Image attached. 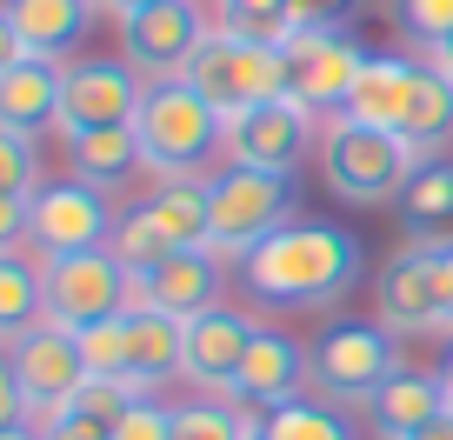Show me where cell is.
Returning <instances> with one entry per match:
<instances>
[{
  "mask_svg": "<svg viewBox=\"0 0 453 440\" xmlns=\"http://www.w3.org/2000/svg\"><path fill=\"white\" fill-rule=\"evenodd\" d=\"M241 274H247L254 300L313 313V307H334L360 281V241L347 228H334V220H287L280 234H267L241 260Z\"/></svg>",
  "mask_w": 453,
  "mask_h": 440,
  "instance_id": "1",
  "label": "cell"
},
{
  "mask_svg": "<svg viewBox=\"0 0 453 440\" xmlns=\"http://www.w3.org/2000/svg\"><path fill=\"white\" fill-rule=\"evenodd\" d=\"M180 81L207 100L213 114H220V127H226V120H241V114H254V107H267V100H287V94H294L280 47L234 41V34H220V27L194 47V60H187Z\"/></svg>",
  "mask_w": 453,
  "mask_h": 440,
  "instance_id": "2",
  "label": "cell"
},
{
  "mask_svg": "<svg viewBox=\"0 0 453 440\" xmlns=\"http://www.w3.org/2000/svg\"><path fill=\"white\" fill-rule=\"evenodd\" d=\"M413 147L400 134H380V127H354L347 114L326 120L320 134V174L340 200H354V207H380V200L407 194L413 181Z\"/></svg>",
  "mask_w": 453,
  "mask_h": 440,
  "instance_id": "3",
  "label": "cell"
},
{
  "mask_svg": "<svg viewBox=\"0 0 453 440\" xmlns=\"http://www.w3.org/2000/svg\"><path fill=\"white\" fill-rule=\"evenodd\" d=\"M294 220V181L287 174L226 167L207 181V254H254L267 234Z\"/></svg>",
  "mask_w": 453,
  "mask_h": 440,
  "instance_id": "4",
  "label": "cell"
},
{
  "mask_svg": "<svg viewBox=\"0 0 453 440\" xmlns=\"http://www.w3.org/2000/svg\"><path fill=\"white\" fill-rule=\"evenodd\" d=\"M220 114L194 94L187 81H160L141 94V114H134V141H141V160L160 174H194L200 160L220 147Z\"/></svg>",
  "mask_w": 453,
  "mask_h": 440,
  "instance_id": "5",
  "label": "cell"
},
{
  "mask_svg": "<svg viewBox=\"0 0 453 440\" xmlns=\"http://www.w3.org/2000/svg\"><path fill=\"white\" fill-rule=\"evenodd\" d=\"M41 307H47V327L87 334V327L127 313V267L113 260V247L60 254V260L41 267Z\"/></svg>",
  "mask_w": 453,
  "mask_h": 440,
  "instance_id": "6",
  "label": "cell"
},
{
  "mask_svg": "<svg viewBox=\"0 0 453 440\" xmlns=\"http://www.w3.org/2000/svg\"><path fill=\"white\" fill-rule=\"evenodd\" d=\"M113 20H120V60H127L147 87L180 81L194 47L213 34L194 0H147V7H127V14H113Z\"/></svg>",
  "mask_w": 453,
  "mask_h": 440,
  "instance_id": "7",
  "label": "cell"
},
{
  "mask_svg": "<svg viewBox=\"0 0 453 440\" xmlns=\"http://www.w3.org/2000/svg\"><path fill=\"white\" fill-rule=\"evenodd\" d=\"M313 387L320 394H340V400H373L387 381L400 374V347L380 320H340L313 341V360H307Z\"/></svg>",
  "mask_w": 453,
  "mask_h": 440,
  "instance_id": "8",
  "label": "cell"
},
{
  "mask_svg": "<svg viewBox=\"0 0 453 440\" xmlns=\"http://www.w3.org/2000/svg\"><path fill=\"white\" fill-rule=\"evenodd\" d=\"M141 73L127 67V60H73V67H60V114L54 127L67 134V141H81V134H100V127H134V114H141Z\"/></svg>",
  "mask_w": 453,
  "mask_h": 440,
  "instance_id": "9",
  "label": "cell"
},
{
  "mask_svg": "<svg viewBox=\"0 0 453 440\" xmlns=\"http://www.w3.org/2000/svg\"><path fill=\"white\" fill-rule=\"evenodd\" d=\"M280 54H287L294 100L307 114H340L347 94H354V81H360V67H367V54H360L340 27H300Z\"/></svg>",
  "mask_w": 453,
  "mask_h": 440,
  "instance_id": "10",
  "label": "cell"
},
{
  "mask_svg": "<svg viewBox=\"0 0 453 440\" xmlns=\"http://www.w3.org/2000/svg\"><path fill=\"white\" fill-rule=\"evenodd\" d=\"M220 147H226V160H234V167L294 174L300 160H307V147H313V114L300 107L294 94H287V100H267V107H254V114L226 120Z\"/></svg>",
  "mask_w": 453,
  "mask_h": 440,
  "instance_id": "11",
  "label": "cell"
},
{
  "mask_svg": "<svg viewBox=\"0 0 453 440\" xmlns=\"http://www.w3.org/2000/svg\"><path fill=\"white\" fill-rule=\"evenodd\" d=\"M373 313L387 334H440V247H400L373 274Z\"/></svg>",
  "mask_w": 453,
  "mask_h": 440,
  "instance_id": "12",
  "label": "cell"
},
{
  "mask_svg": "<svg viewBox=\"0 0 453 440\" xmlns=\"http://www.w3.org/2000/svg\"><path fill=\"white\" fill-rule=\"evenodd\" d=\"M27 241L41 247L47 260H60V254H87V247H107V241H113L107 200H100L94 187H81V181H47V187H34Z\"/></svg>",
  "mask_w": 453,
  "mask_h": 440,
  "instance_id": "13",
  "label": "cell"
},
{
  "mask_svg": "<svg viewBox=\"0 0 453 440\" xmlns=\"http://www.w3.org/2000/svg\"><path fill=\"white\" fill-rule=\"evenodd\" d=\"M220 307V267H213L207 247H187V254L160 260L147 274H127V313H173V320H194V313Z\"/></svg>",
  "mask_w": 453,
  "mask_h": 440,
  "instance_id": "14",
  "label": "cell"
},
{
  "mask_svg": "<svg viewBox=\"0 0 453 440\" xmlns=\"http://www.w3.org/2000/svg\"><path fill=\"white\" fill-rule=\"evenodd\" d=\"M260 327L234 307H207L187 320V354H180V374L200 387V394H234V374H241L247 347H254Z\"/></svg>",
  "mask_w": 453,
  "mask_h": 440,
  "instance_id": "15",
  "label": "cell"
},
{
  "mask_svg": "<svg viewBox=\"0 0 453 440\" xmlns=\"http://www.w3.org/2000/svg\"><path fill=\"white\" fill-rule=\"evenodd\" d=\"M7 360H14L20 374V394H27V407H47V400H73L87 387V360H81V341H73L67 327H34V334H20L14 347H7Z\"/></svg>",
  "mask_w": 453,
  "mask_h": 440,
  "instance_id": "16",
  "label": "cell"
},
{
  "mask_svg": "<svg viewBox=\"0 0 453 440\" xmlns=\"http://www.w3.org/2000/svg\"><path fill=\"white\" fill-rule=\"evenodd\" d=\"M413 87H420V67L407 54H367L360 67L354 94L340 114L354 120V127H380V134H400L407 127V107H413Z\"/></svg>",
  "mask_w": 453,
  "mask_h": 440,
  "instance_id": "17",
  "label": "cell"
},
{
  "mask_svg": "<svg viewBox=\"0 0 453 440\" xmlns=\"http://www.w3.org/2000/svg\"><path fill=\"white\" fill-rule=\"evenodd\" d=\"M300 381H307V354H300L287 334L260 327L247 360H241V374H234V400H254V407L267 413V407H280V400H294Z\"/></svg>",
  "mask_w": 453,
  "mask_h": 440,
  "instance_id": "18",
  "label": "cell"
},
{
  "mask_svg": "<svg viewBox=\"0 0 453 440\" xmlns=\"http://www.w3.org/2000/svg\"><path fill=\"white\" fill-rule=\"evenodd\" d=\"M60 114V67L54 60H14V67H0V127L14 134H41L54 127Z\"/></svg>",
  "mask_w": 453,
  "mask_h": 440,
  "instance_id": "19",
  "label": "cell"
},
{
  "mask_svg": "<svg viewBox=\"0 0 453 440\" xmlns=\"http://www.w3.org/2000/svg\"><path fill=\"white\" fill-rule=\"evenodd\" d=\"M180 354H187V320H173V313H127V381L141 394L173 381Z\"/></svg>",
  "mask_w": 453,
  "mask_h": 440,
  "instance_id": "20",
  "label": "cell"
},
{
  "mask_svg": "<svg viewBox=\"0 0 453 440\" xmlns=\"http://www.w3.org/2000/svg\"><path fill=\"white\" fill-rule=\"evenodd\" d=\"M0 7L20 27L34 60H60L87 34V14H94V0H0Z\"/></svg>",
  "mask_w": 453,
  "mask_h": 440,
  "instance_id": "21",
  "label": "cell"
},
{
  "mask_svg": "<svg viewBox=\"0 0 453 440\" xmlns=\"http://www.w3.org/2000/svg\"><path fill=\"white\" fill-rule=\"evenodd\" d=\"M367 407H373L380 440H413L426 421H440V413H447V400H440V374H407V367H400L394 381L367 400Z\"/></svg>",
  "mask_w": 453,
  "mask_h": 440,
  "instance_id": "22",
  "label": "cell"
},
{
  "mask_svg": "<svg viewBox=\"0 0 453 440\" xmlns=\"http://www.w3.org/2000/svg\"><path fill=\"white\" fill-rule=\"evenodd\" d=\"M41 267L47 254L41 247H14V254H0V347H14L20 334H34V327L47 320L41 307Z\"/></svg>",
  "mask_w": 453,
  "mask_h": 440,
  "instance_id": "23",
  "label": "cell"
},
{
  "mask_svg": "<svg viewBox=\"0 0 453 440\" xmlns=\"http://www.w3.org/2000/svg\"><path fill=\"white\" fill-rule=\"evenodd\" d=\"M400 207H407L413 247H453V167L447 160H420Z\"/></svg>",
  "mask_w": 453,
  "mask_h": 440,
  "instance_id": "24",
  "label": "cell"
},
{
  "mask_svg": "<svg viewBox=\"0 0 453 440\" xmlns=\"http://www.w3.org/2000/svg\"><path fill=\"white\" fill-rule=\"evenodd\" d=\"M67 154H73V181H81V187H127L134 174L147 167V160H141V141H134V127L81 134V141H67Z\"/></svg>",
  "mask_w": 453,
  "mask_h": 440,
  "instance_id": "25",
  "label": "cell"
},
{
  "mask_svg": "<svg viewBox=\"0 0 453 440\" xmlns=\"http://www.w3.org/2000/svg\"><path fill=\"white\" fill-rule=\"evenodd\" d=\"M141 213L173 247H207V181H194V174L154 187V200H141Z\"/></svg>",
  "mask_w": 453,
  "mask_h": 440,
  "instance_id": "26",
  "label": "cell"
},
{
  "mask_svg": "<svg viewBox=\"0 0 453 440\" xmlns=\"http://www.w3.org/2000/svg\"><path fill=\"white\" fill-rule=\"evenodd\" d=\"M453 134V81L434 67H420V87H413V107H407V127L400 141L413 147V160H434Z\"/></svg>",
  "mask_w": 453,
  "mask_h": 440,
  "instance_id": "27",
  "label": "cell"
},
{
  "mask_svg": "<svg viewBox=\"0 0 453 440\" xmlns=\"http://www.w3.org/2000/svg\"><path fill=\"white\" fill-rule=\"evenodd\" d=\"M220 34L254 47H287L294 41V0H220Z\"/></svg>",
  "mask_w": 453,
  "mask_h": 440,
  "instance_id": "28",
  "label": "cell"
},
{
  "mask_svg": "<svg viewBox=\"0 0 453 440\" xmlns=\"http://www.w3.org/2000/svg\"><path fill=\"white\" fill-rule=\"evenodd\" d=\"M260 427H267V440H354V427L340 421L334 407H320V400H280V407L260 413Z\"/></svg>",
  "mask_w": 453,
  "mask_h": 440,
  "instance_id": "29",
  "label": "cell"
},
{
  "mask_svg": "<svg viewBox=\"0 0 453 440\" xmlns=\"http://www.w3.org/2000/svg\"><path fill=\"white\" fill-rule=\"evenodd\" d=\"M73 341H81L87 381H120V387H134V381H127V313H113V320L87 327V334H73ZM134 394H141V387H134Z\"/></svg>",
  "mask_w": 453,
  "mask_h": 440,
  "instance_id": "30",
  "label": "cell"
},
{
  "mask_svg": "<svg viewBox=\"0 0 453 440\" xmlns=\"http://www.w3.org/2000/svg\"><path fill=\"white\" fill-rule=\"evenodd\" d=\"M107 247H113V260H120V267H127V274H147V267H160V260L187 254V247H173V241H167V234L154 228V220H147L141 207H134L127 220L113 228V241H107Z\"/></svg>",
  "mask_w": 453,
  "mask_h": 440,
  "instance_id": "31",
  "label": "cell"
},
{
  "mask_svg": "<svg viewBox=\"0 0 453 440\" xmlns=\"http://www.w3.org/2000/svg\"><path fill=\"white\" fill-rule=\"evenodd\" d=\"M173 440H247V413L226 400H194L173 407Z\"/></svg>",
  "mask_w": 453,
  "mask_h": 440,
  "instance_id": "32",
  "label": "cell"
},
{
  "mask_svg": "<svg viewBox=\"0 0 453 440\" xmlns=\"http://www.w3.org/2000/svg\"><path fill=\"white\" fill-rule=\"evenodd\" d=\"M107 434H113V440H173V407H160L154 394H134Z\"/></svg>",
  "mask_w": 453,
  "mask_h": 440,
  "instance_id": "33",
  "label": "cell"
},
{
  "mask_svg": "<svg viewBox=\"0 0 453 440\" xmlns=\"http://www.w3.org/2000/svg\"><path fill=\"white\" fill-rule=\"evenodd\" d=\"M41 187V160H34V141L14 127H0V194H34Z\"/></svg>",
  "mask_w": 453,
  "mask_h": 440,
  "instance_id": "34",
  "label": "cell"
},
{
  "mask_svg": "<svg viewBox=\"0 0 453 440\" xmlns=\"http://www.w3.org/2000/svg\"><path fill=\"white\" fill-rule=\"evenodd\" d=\"M400 27L420 47H440L453 34V0H400Z\"/></svg>",
  "mask_w": 453,
  "mask_h": 440,
  "instance_id": "35",
  "label": "cell"
},
{
  "mask_svg": "<svg viewBox=\"0 0 453 440\" xmlns=\"http://www.w3.org/2000/svg\"><path fill=\"white\" fill-rule=\"evenodd\" d=\"M134 400V387H120V381H87L81 394H73V413H87V421H120V407Z\"/></svg>",
  "mask_w": 453,
  "mask_h": 440,
  "instance_id": "36",
  "label": "cell"
},
{
  "mask_svg": "<svg viewBox=\"0 0 453 440\" xmlns=\"http://www.w3.org/2000/svg\"><path fill=\"white\" fill-rule=\"evenodd\" d=\"M27 220H34V194H0V254L27 247Z\"/></svg>",
  "mask_w": 453,
  "mask_h": 440,
  "instance_id": "37",
  "label": "cell"
},
{
  "mask_svg": "<svg viewBox=\"0 0 453 440\" xmlns=\"http://www.w3.org/2000/svg\"><path fill=\"white\" fill-rule=\"evenodd\" d=\"M0 427H27V394H20V374L7 354H0Z\"/></svg>",
  "mask_w": 453,
  "mask_h": 440,
  "instance_id": "38",
  "label": "cell"
},
{
  "mask_svg": "<svg viewBox=\"0 0 453 440\" xmlns=\"http://www.w3.org/2000/svg\"><path fill=\"white\" fill-rule=\"evenodd\" d=\"M354 14V0H294V27H334Z\"/></svg>",
  "mask_w": 453,
  "mask_h": 440,
  "instance_id": "39",
  "label": "cell"
},
{
  "mask_svg": "<svg viewBox=\"0 0 453 440\" xmlns=\"http://www.w3.org/2000/svg\"><path fill=\"white\" fill-rule=\"evenodd\" d=\"M41 440H113L107 434V421H87V413H67L60 427H47Z\"/></svg>",
  "mask_w": 453,
  "mask_h": 440,
  "instance_id": "40",
  "label": "cell"
},
{
  "mask_svg": "<svg viewBox=\"0 0 453 440\" xmlns=\"http://www.w3.org/2000/svg\"><path fill=\"white\" fill-rule=\"evenodd\" d=\"M440 327L453 334V247H440Z\"/></svg>",
  "mask_w": 453,
  "mask_h": 440,
  "instance_id": "41",
  "label": "cell"
},
{
  "mask_svg": "<svg viewBox=\"0 0 453 440\" xmlns=\"http://www.w3.org/2000/svg\"><path fill=\"white\" fill-rule=\"evenodd\" d=\"M14 60H27V41H20V27L7 20V7H0V67H14Z\"/></svg>",
  "mask_w": 453,
  "mask_h": 440,
  "instance_id": "42",
  "label": "cell"
},
{
  "mask_svg": "<svg viewBox=\"0 0 453 440\" xmlns=\"http://www.w3.org/2000/svg\"><path fill=\"white\" fill-rule=\"evenodd\" d=\"M426 67H434V73H447V81H453V34H447L440 47H426Z\"/></svg>",
  "mask_w": 453,
  "mask_h": 440,
  "instance_id": "43",
  "label": "cell"
},
{
  "mask_svg": "<svg viewBox=\"0 0 453 440\" xmlns=\"http://www.w3.org/2000/svg\"><path fill=\"white\" fill-rule=\"evenodd\" d=\"M413 440H453V413H440V421H426Z\"/></svg>",
  "mask_w": 453,
  "mask_h": 440,
  "instance_id": "44",
  "label": "cell"
},
{
  "mask_svg": "<svg viewBox=\"0 0 453 440\" xmlns=\"http://www.w3.org/2000/svg\"><path fill=\"white\" fill-rule=\"evenodd\" d=\"M440 400H447V413H453V354H447V367H440Z\"/></svg>",
  "mask_w": 453,
  "mask_h": 440,
  "instance_id": "45",
  "label": "cell"
},
{
  "mask_svg": "<svg viewBox=\"0 0 453 440\" xmlns=\"http://www.w3.org/2000/svg\"><path fill=\"white\" fill-rule=\"evenodd\" d=\"M0 440H41L34 427H0Z\"/></svg>",
  "mask_w": 453,
  "mask_h": 440,
  "instance_id": "46",
  "label": "cell"
},
{
  "mask_svg": "<svg viewBox=\"0 0 453 440\" xmlns=\"http://www.w3.org/2000/svg\"><path fill=\"white\" fill-rule=\"evenodd\" d=\"M247 440H267V427H260V413H247Z\"/></svg>",
  "mask_w": 453,
  "mask_h": 440,
  "instance_id": "47",
  "label": "cell"
},
{
  "mask_svg": "<svg viewBox=\"0 0 453 440\" xmlns=\"http://www.w3.org/2000/svg\"><path fill=\"white\" fill-rule=\"evenodd\" d=\"M100 7H113V14H127V7H147V0H100Z\"/></svg>",
  "mask_w": 453,
  "mask_h": 440,
  "instance_id": "48",
  "label": "cell"
}]
</instances>
